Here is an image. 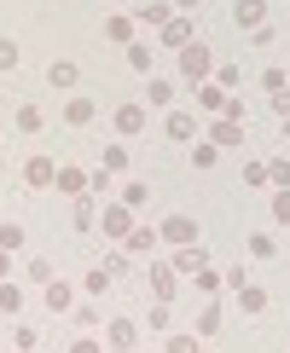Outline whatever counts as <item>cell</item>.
Masks as SVG:
<instances>
[{"label": "cell", "instance_id": "obj_1", "mask_svg": "<svg viewBox=\"0 0 290 353\" xmlns=\"http://www.w3.org/2000/svg\"><path fill=\"white\" fill-rule=\"evenodd\" d=\"M209 70H215V58H209V47H203V41H197V47H180V76H186V81L203 87V76H209Z\"/></svg>", "mask_w": 290, "mask_h": 353}, {"label": "cell", "instance_id": "obj_2", "mask_svg": "<svg viewBox=\"0 0 290 353\" xmlns=\"http://www.w3.org/2000/svg\"><path fill=\"white\" fill-rule=\"evenodd\" d=\"M232 23L250 29V35H255V29H267V0H238V6H232Z\"/></svg>", "mask_w": 290, "mask_h": 353}, {"label": "cell", "instance_id": "obj_3", "mask_svg": "<svg viewBox=\"0 0 290 353\" xmlns=\"http://www.w3.org/2000/svg\"><path fill=\"white\" fill-rule=\"evenodd\" d=\"M163 238L180 243V249H192V243H197V220H192V214H168V220H163Z\"/></svg>", "mask_w": 290, "mask_h": 353}, {"label": "cell", "instance_id": "obj_4", "mask_svg": "<svg viewBox=\"0 0 290 353\" xmlns=\"http://www.w3.org/2000/svg\"><path fill=\"white\" fill-rule=\"evenodd\" d=\"M23 180L35 185V191H41V185H58V163H52V157H29V163H23Z\"/></svg>", "mask_w": 290, "mask_h": 353}, {"label": "cell", "instance_id": "obj_5", "mask_svg": "<svg viewBox=\"0 0 290 353\" xmlns=\"http://www.w3.org/2000/svg\"><path fill=\"white\" fill-rule=\"evenodd\" d=\"M209 145H221V151H226V145H244V122H232V116H221V122L209 128Z\"/></svg>", "mask_w": 290, "mask_h": 353}, {"label": "cell", "instance_id": "obj_6", "mask_svg": "<svg viewBox=\"0 0 290 353\" xmlns=\"http://www.w3.org/2000/svg\"><path fill=\"white\" fill-rule=\"evenodd\" d=\"M163 47H174V52L192 47V18H168L163 23Z\"/></svg>", "mask_w": 290, "mask_h": 353}, {"label": "cell", "instance_id": "obj_7", "mask_svg": "<svg viewBox=\"0 0 290 353\" xmlns=\"http://www.w3.org/2000/svg\"><path fill=\"white\" fill-rule=\"evenodd\" d=\"M145 105H151V110H168V105H174V87H168L163 76H151V81H145Z\"/></svg>", "mask_w": 290, "mask_h": 353}, {"label": "cell", "instance_id": "obj_8", "mask_svg": "<svg viewBox=\"0 0 290 353\" xmlns=\"http://www.w3.org/2000/svg\"><path fill=\"white\" fill-rule=\"evenodd\" d=\"M168 139H197V116L192 110H168Z\"/></svg>", "mask_w": 290, "mask_h": 353}, {"label": "cell", "instance_id": "obj_9", "mask_svg": "<svg viewBox=\"0 0 290 353\" xmlns=\"http://www.w3.org/2000/svg\"><path fill=\"white\" fill-rule=\"evenodd\" d=\"M116 134H145V105H122L116 110Z\"/></svg>", "mask_w": 290, "mask_h": 353}, {"label": "cell", "instance_id": "obj_10", "mask_svg": "<svg viewBox=\"0 0 290 353\" xmlns=\"http://www.w3.org/2000/svg\"><path fill=\"white\" fill-rule=\"evenodd\" d=\"M180 272H192V278H203V272H209V255H203V243L180 249Z\"/></svg>", "mask_w": 290, "mask_h": 353}, {"label": "cell", "instance_id": "obj_11", "mask_svg": "<svg viewBox=\"0 0 290 353\" xmlns=\"http://www.w3.org/2000/svg\"><path fill=\"white\" fill-rule=\"evenodd\" d=\"M128 232H134L128 209H105V238H128Z\"/></svg>", "mask_w": 290, "mask_h": 353}, {"label": "cell", "instance_id": "obj_12", "mask_svg": "<svg viewBox=\"0 0 290 353\" xmlns=\"http://www.w3.org/2000/svg\"><path fill=\"white\" fill-rule=\"evenodd\" d=\"M70 214H76V232H93V220H99V209H93V197H87V191L76 197V209H70Z\"/></svg>", "mask_w": 290, "mask_h": 353}, {"label": "cell", "instance_id": "obj_13", "mask_svg": "<svg viewBox=\"0 0 290 353\" xmlns=\"http://www.w3.org/2000/svg\"><path fill=\"white\" fill-rule=\"evenodd\" d=\"M58 191H70V197H81V191H87V174H81V168H58Z\"/></svg>", "mask_w": 290, "mask_h": 353}, {"label": "cell", "instance_id": "obj_14", "mask_svg": "<svg viewBox=\"0 0 290 353\" xmlns=\"http://www.w3.org/2000/svg\"><path fill=\"white\" fill-rule=\"evenodd\" d=\"M238 301H244V313H261V307H267V290H261V284H244Z\"/></svg>", "mask_w": 290, "mask_h": 353}, {"label": "cell", "instance_id": "obj_15", "mask_svg": "<svg viewBox=\"0 0 290 353\" xmlns=\"http://www.w3.org/2000/svg\"><path fill=\"white\" fill-rule=\"evenodd\" d=\"M47 307H52V313H64V307H70V284H64V278H52V284H47Z\"/></svg>", "mask_w": 290, "mask_h": 353}, {"label": "cell", "instance_id": "obj_16", "mask_svg": "<svg viewBox=\"0 0 290 353\" xmlns=\"http://www.w3.org/2000/svg\"><path fill=\"white\" fill-rule=\"evenodd\" d=\"M151 290H157V301H168L174 296V272L168 267H151Z\"/></svg>", "mask_w": 290, "mask_h": 353}, {"label": "cell", "instance_id": "obj_17", "mask_svg": "<svg viewBox=\"0 0 290 353\" xmlns=\"http://www.w3.org/2000/svg\"><path fill=\"white\" fill-rule=\"evenodd\" d=\"M0 313H23V290L18 284H0Z\"/></svg>", "mask_w": 290, "mask_h": 353}, {"label": "cell", "instance_id": "obj_18", "mask_svg": "<svg viewBox=\"0 0 290 353\" xmlns=\"http://www.w3.org/2000/svg\"><path fill=\"white\" fill-rule=\"evenodd\" d=\"M70 122H76V128L93 122V99H70Z\"/></svg>", "mask_w": 290, "mask_h": 353}, {"label": "cell", "instance_id": "obj_19", "mask_svg": "<svg viewBox=\"0 0 290 353\" xmlns=\"http://www.w3.org/2000/svg\"><path fill=\"white\" fill-rule=\"evenodd\" d=\"M128 64H134V70H151V47H145V41H128Z\"/></svg>", "mask_w": 290, "mask_h": 353}, {"label": "cell", "instance_id": "obj_20", "mask_svg": "<svg viewBox=\"0 0 290 353\" xmlns=\"http://www.w3.org/2000/svg\"><path fill=\"white\" fill-rule=\"evenodd\" d=\"M47 81H52V87H76V64H52Z\"/></svg>", "mask_w": 290, "mask_h": 353}, {"label": "cell", "instance_id": "obj_21", "mask_svg": "<svg viewBox=\"0 0 290 353\" xmlns=\"http://www.w3.org/2000/svg\"><path fill=\"white\" fill-rule=\"evenodd\" d=\"M267 185H284L290 191V163H284V157H279V163H267Z\"/></svg>", "mask_w": 290, "mask_h": 353}, {"label": "cell", "instance_id": "obj_22", "mask_svg": "<svg viewBox=\"0 0 290 353\" xmlns=\"http://www.w3.org/2000/svg\"><path fill=\"white\" fill-rule=\"evenodd\" d=\"M139 18H145V23H168V6H163V0H145Z\"/></svg>", "mask_w": 290, "mask_h": 353}, {"label": "cell", "instance_id": "obj_23", "mask_svg": "<svg viewBox=\"0 0 290 353\" xmlns=\"http://www.w3.org/2000/svg\"><path fill=\"white\" fill-rule=\"evenodd\" d=\"M221 330V307H203V319H197V336H215Z\"/></svg>", "mask_w": 290, "mask_h": 353}, {"label": "cell", "instance_id": "obj_24", "mask_svg": "<svg viewBox=\"0 0 290 353\" xmlns=\"http://www.w3.org/2000/svg\"><path fill=\"white\" fill-rule=\"evenodd\" d=\"M151 243H157V232H128V255H145Z\"/></svg>", "mask_w": 290, "mask_h": 353}, {"label": "cell", "instance_id": "obj_25", "mask_svg": "<svg viewBox=\"0 0 290 353\" xmlns=\"http://www.w3.org/2000/svg\"><path fill=\"white\" fill-rule=\"evenodd\" d=\"M0 249H23V226H12V220H6V226H0Z\"/></svg>", "mask_w": 290, "mask_h": 353}, {"label": "cell", "instance_id": "obj_26", "mask_svg": "<svg viewBox=\"0 0 290 353\" xmlns=\"http://www.w3.org/2000/svg\"><path fill=\"white\" fill-rule=\"evenodd\" d=\"M18 128H23V134H41V110L23 105V110H18Z\"/></svg>", "mask_w": 290, "mask_h": 353}, {"label": "cell", "instance_id": "obj_27", "mask_svg": "<svg viewBox=\"0 0 290 353\" xmlns=\"http://www.w3.org/2000/svg\"><path fill=\"white\" fill-rule=\"evenodd\" d=\"M110 347H122V353L134 347V325H110Z\"/></svg>", "mask_w": 290, "mask_h": 353}, {"label": "cell", "instance_id": "obj_28", "mask_svg": "<svg viewBox=\"0 0 290 353\" xmlns=\"http://www.w3.org/2000/svg\"><path fill=\"white\" fill-rule=\"evenodd\" d=\"M18 58H23L18 41H0V70H18Z\"/></svg>", "mask_w": 290, "mask_h": 353}, {"label": "cell", "instance_id": "obj_29", "mask_svg": "<svg viewBox=\"0 0 290 353\" xmlns=\"http://www.w3.org/2000/svg\"><path fill=\"white\" fill-rule=\"evenodd\" d=\"M105 35H110V41H128V35H134V23H128V18H110Z\"/></svg>", "mask_w": 290, "mask_h": 353}, {"label": "cell", "instance_id": "obj_30", "mask_svg": "<svg viewBox=\"0 0 290 353\" xmlns=\"http://www.w3.org/2000/svg\"><path fill=\"white\" fill-rule=\"evenodd\" d=\"M29 278H35V284L47 290V284H52V267H47V261H29Z\"/></svg>", "mask_w": 290, "mask_h": 353}, {"label": "cell", "instance_id": "obj_31", "mask_svg": "<svg viewBox=\"0 0 290 353\" xmlns=\"http://www.w3.org/2000/svg\"><path fill=\"white\" fill-rule=\"evenodd\" d=\"M168 325H174V319H168V301H157V307H151V330H168Z\"/></svg>", "mask_w": 290, "mask_h": 353}, {"label": "cell", "instance_id": "obj_32", "mask_svg": "<svg viewBox=\"0 0 290 353\" xmlns=\"http://www.w3.org/2000/svg\"><path fill=\"white\" fill-rule=\"evenodd\" d=\"M244 185H267V163H250V168H244Z\"/></svg>", "mask_w": 290, "mask_h": 353}, {"label": "cell", "instance_id": "obj_33", "mask_svg": "<svg viewBox=\"0 0 290 353\" xmlns=\"http://www.w3.org/2000/svg\"><path fill=\"white\" fill-rule=\"evenodd\" d=\"M122 163H128V151H122V145H110V151H105V174H116Z\"/></svg>", "mask_w": 290, "mask_h": 353}, {"label": "cell", "instance_id": "obj_34", "mask_svg": "<svg viewBox=\"0 0 290 353\" xmlns=\"http://www.w3.org/2000/svg\"><path fill=\"white\" fill-rule=\"evenodd\" d=\"M168 353H197V336H174V342H168Z\"/></svg>", "mask_w": 290, "mask_h": 353}, {"label": "cell", "instance_id": "obj_35", "mask_svg": "<svg viewBox=\"0 0 290 353\" xmlns=\"http://www.w3.org/2000/svg\"><path fill=\"white\" fill-rule=\"evenodd\" d=\"M273 214H279V220H290V191H279V197H273Z\"/></svg>", "mask_w": 290, "mask_h": 353}, {"label": "cell", "instance_id": "obj_36", "mask_svg": "<svg viewBox=\"0 0 290 353\" xmlns=\"http://www.w3.org/2000/svg\"><path fill=\"white\" fill-rule=\"evenodd\" d=\"M273 110H279V116H290V87H279V93H273Z\"/></svg>", "mask_w": 290, "mask_h": 353}, {"label": "cell", "instance_id": "obj_37", "mask_svg": "<svg viewBox=\"0 0 290 353\" xmlns=\"http://www.w3.org/2000/svg\"><path fill=\"white\" fill-rule=\"evenodd\" d=\"M70 353H105V347H99V342H76V347H70Z\"/></svg>", "mask_w": 290, "mask_h": 353}, {"label": "cell", "instance_id": "obj_38", "mask_svg": "<svg viewBox=\"0 0 290 353\" xmlns=\"http://www.w3.org/2000/svg\"><path fill=\"white\" fill-rule=\"evenodd\" d=\"M168 6H180V12H192V6H197V0H168Z\"/></svg>", "mask_w": 290, "mask_h": 353}, {"label": "cell", "instance_id": "obj_39", "mask_svg": "<svg viewBox=\"0 0 290 353\" xmlns=\"http://www.w3.org/2000/svg\"><path fill=\"white\" fill-rule=\"evenodd\" d=\"M0 278H6V249H0Z\"/></svg>", "mask_w": 290, "mask_h": 353}, {"label": "cell", "instance_id": "obj_40", "mask_svg": "<svg viewBox=\"0 0 290 353\" xmlns=\"http://www.w3.org/2000/svg\"><path fill=\"white\" fill-rule=\"evenodd\" d=\"M284 139H290V116H284Z\"/></svg>", "mask_w": 290, "mask_h": 353}]
</instances>
